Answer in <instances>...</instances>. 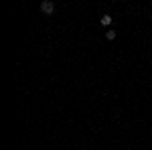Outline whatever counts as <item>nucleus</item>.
I'll return each mask as SVG.
<instances>
[{
    "mask_svg": "<svg viewBox=\"0 0 152 150\" xmlns=\"http://www.w3.org/2000/svg\"><path fill=\"white\" fill-rule=\"evenodd\" d=\"M41 12H43V14H53V12H55V4H53L51 0L41 2Z\"/></svg>",
    "mask_w": 152,
    "mask_h": 150,
    "instance_id": "f257e3e1",
    "label": "nucleus"
},
{
    "mask_svg": "<svg viewBox=\"0 0 152 150\" xmlns=\"http://www.w3.org/2000/svg\"><path fill=\"white\" fill-rule=\"evenodd\" d=\"M99 23H102V26H110V24H112V16H110V14H104Z\"/></svg>",
    "mask_w": 152,
    "mask_h": 150,
    "instance_id": "f03ea898",
    "label": "nucleus"
},
{
    "mask_svg": "<svg viewBox=\"0 0 152 150\" xmlns=\"http://www.w3.org/2000/svg\"><path fill=\"white\" fill-rule=\"evenodd\" d=\"M105 39H107V41H114V39H116V31H112V29H110V31L105 33Z\"/></svg>",
    "mask_w": 152,
    "mask_h": 150,
    "instance_id": "7ed1b4c3",
    "label": "nucleus"
}]
</instances>
